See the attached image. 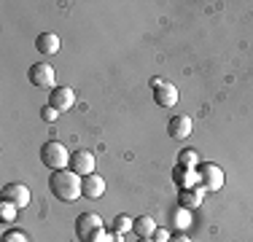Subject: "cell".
<instances>
[{
	"mask_svg": "<svg viewBox=\"0 0 253 242\" xmlns=\"http://www.w3.org/2000/svg\"><path fill=\"white\" fill-rule=\"evenodd\" d=\"M81 175H76L73 169H59V172H51L49 178V191L59 202H76L81 199Z\"/></svg>",
	"mask_w": 253,
	"mask_h": 242,
	"instance_id": "6da1fadb",
	"label": "cell"
},
{
	"mask_svg": "<svg viewBox=\"0 0 253 242\" xmlns=\"http://www.w3.org/2000/svg\"><path fill=\"white\" fill-rule=\"evenodd\" d=\"M70 151L65 148V143L59 140H49L41 145V161H43V167H49L51 172H59V169H68L70 167Z\"/></svg>",
	"mask_w": 253,
	"mask_h": 242,
	"instance_id": "7a4b0ae2",
	"label": "cell"
},
{
	"mask_svg": "<svg viewBox=\"0 0 253 242\" xmlns=\"http://www.w3.org/2000/svg\"><path fill=\"white\" fill-rule=\"evenodd\" d=\"M76 234L81 242H97L105 229H102V218L97 213H81L76 218Z\"/></svg>",
	"mask_w": 253,
	"mask_h": 242,
	"instance_id": "3957f363",
	"label": "cell"
},
{
	"mask_svg": "<svg viewBox=\"0 0 253 242\" xmlns=\"http://www.w3.org/2000/svg\"><path fill=\"white\" fill-rule=\"evenodd\" d=\"M197 172H200V186L205 191H210V194H215V191H221L224 189V169H221L218 164H213V161H205V164L197 167Z\"/></svg>",
	"mask_w": 253,
	"mask_h": 242,
	"instance_id": "277c9868",
	"label": "cell"
},
{
	"mask_svg": "<svg viewBox=\"0 0 253 242\" xmlns=\"http://www.w3.org/2000/svg\"><path fill=\"white\" fill-rule=\"evenodd\" d=\"M30 83L38 89H57L54 86V68L49 62H35L30 68Z\"/></svg>",
	"mask_w": 253,
	"mask_h": 242,
	"instance_id": "5b68a950",
	"label": "cell"
},
{
	"mask_svg": "<svg viewBox=\"0 0 253 242\" xmlns=\"http://www.w3.org/2000/svg\"><path fill=\"white\" fill-rule=\"evenodd\" d=\"M94 167H97V156H94L92 151H76V154L70 156V169H73L76 175H81V178L94 175Z\"/></svg>",
	"mask_w": 253,
	"mask_h": 242,
	"instance_id": "8992f818",
	"label": "cell"
},
{
	"mask_svg": "<svg viewBox=\"0 0 253 242\" xmlns=\"http://www.w3.org/2000/svg\"><path fill=\"white\" fill-rule=\"evenodd\" d=\"M49 105L54 108V111H59V113H68L70 108L76 105V92H73L70 86H57V89H51Z\"/></svg>",
	"mask_w": 253,
	"mask_h": 242,
	"instance_id": "52a82bcc",
	"label": "cell"
},
{
	"mask_svg": "<svg viewBox=\"0 0 253 242\" xmlns=\"http://www.w3.org/2000/svg\"><path fill=\"white\" fill-rule=\"evenodd\" d=\"M3 199L11 204H16V207H27L30 199H33V194H30V189L25 183H5L3 186Z\"/></svg>",
	"mask_w": 253,
	"mask_h": 242,
	"instance_id": "ba28073f",
	"label": "cell"
},
{
	"mask_svg": "<svg viewBox=\"0 0 253 242\" xmlns=\"http://www.w3.org/2000/svg\"><path fill=\"white\" fill-rule=\"evenodd\" d=\"M178 97H180L178 94V86H175V83H170V81H162L159 86L154 89V102L159 108H165V111H167V108H175L178 105Z\"/></svg>",
	"mask_w": 253,
	"mask_h": 242,
	"instance_id": "9c48e42d",
	"label": "cell"
},
{
	"mask_svg": "<svg viewBox=\"0 0 253 242\" xmlns=\"http://www.w3.org/2000/svg\"><path fill=\"white\" fill-rule=\"evenodd\" d=\"M191 129H194V121L189 116H180V113L167 121V135L175 137V140H186V137L191 135Z\"/></svg>",
	"mask_w": 253,
	"mask_h": 242,
	"instance_id": "30bf717a",
	"label": "cell"
},
{
	"mask_svg": "<svg viewBox=\"0 0 253 242\" xmlns=\"http://www.w3.org/2000/svg\"><path fill=\"white\" fill-rule=\"evenodd\" d=\"M105 194V180L100 175H86L81 180V197L84 199H100Z\"/></svg>",
	"mask_w": 253,
	"mask_h": 242,
	"instance_id": "8fae6325",
	"label": "cell"
},
{
	"mask_svg": "<svg viewBox=\"0 0 253 242\" xmlns=\"http://www.w3.org/2000/svg\"><path fill=\"white\" fill-rule=\"evenodd\" d=\"M172 180L178 183V189H197V186H200V172L178 164L175 169H172Z\"/></svg>",
	"mask_w": 253,
	"mask_h": 242,
	"instance_id": "7c38bea8",
	"label": "cell"
},
{
	"mask_svg": "<svg viewBox=\"0 0 253 242\" xmlns=\"http://www.w3.org/2000/svg\"><path fill=\"white\" fill-rule=\"evenodd\" d=\"M205 194H208V191H205L202 186H197V189H180L178 191V207H186V210L200 207Z\"/></svg>",
	"mask_w": 253,
	"mask_h": 242,
	"instance_id": "4fadbf2b",
	"label": "cell"
},
{
	"mask_svg": "<svg viewBox=\"0 0 253 242\" xmlns=\"http://www.w3.org/2000/svg\"><path fill=\"white\" fill-rule=\"evenodd\" d=\"M35 48H38L41 54H46V57H51V54H57L59 48H62V40L54 33H41L38 38H35Z\"/></svg>",
	"mask_w": 253,
	"mask_h": 242,
	"instance_id": "5bb4252c",
	"label": "cell"
},
{
	"mask_svg": "<svg viewBox=\"0 0 253 242\" xmlns=\"http://www.w3.org/2000/svg\"><path fill=\"white\" fill-rule=\"evenodd\" d=\"M156 229H159V226L154 223L151 215H140V218H135V226H132V232H135L140 240H151Z\"/></svg>",
	"mask_w": 253,
	"mask_h": 242,
	"instance_id": "9a60e30c",
	"label": "cell"
},
{
	"mask_svg": "<svg viewBox=\"0 0 253 242\" xmlns=\"http://www.w3.org/2000/svg\"><path fill=\"white\" fill-rule=\"evenodd\" d=\"M170 226L175 229V232H186V229L191 226V210L175 207V210L170 213Z\"/></svg>",
	"mask_w": 253,
	"mask_h": 242,
	"instance_id": "2e32d148",
	"label": "cell"
},
{
	"mask_svg": "<svg viewBox=\"0 0 253 242\" xmlns=\"http://www.w3.org/2000/svg\"><path fill=\"white\" fill-rule=\"evenodd\" d=\"M132 226H135V218H129L126 213L116 215V218L111 221V232H113V234H119V237H124L126 232H132Z\"/></svg>",
	"mask_w": 253,
	"mask_h": 242,
	"instance_id": "e0dca14e",
	"label": "cell"
},
{
	"mask_svg": "<svg viewBox=\"0 0 253 242\" xmlns=\"http://www.w3.org/2000/svg\"><path fill=\"white\" fill-rule=\"evenodd\" d=\"M178 164L180 167H189V169H197V167H200V154H197L194 148H183L178 154Z\"/></svg>",
	"mask_w": 253,
	"mask_h": 242,
	"instance_id": "ac0fdd59",
	"label": "cell"
},
{
	"mask_svg": "<svg viewBox=\"0 0 253 242\" xmlns=\"http://www.w3.org/2000/svg\"><path fill=\"white\" fill-rule=\"evenodd\" d=\"M16 204H11V202H5V199H0V223H11V221H16Z\"/></svg>",
	"mask_w": 253,
	"mask_h": 242,
	"instance_id": "d6986e66",
	"label": "cell"
},
{
	"mask_svg": "<svg viewBox=\"0 0 253 242\" xmlns=\"http://www.w3.org/2000/svg\"><path fill=\"white\" fill-rule=\"evenodd\" d=\"M3 242H30L25 232H19V229H11V232L3 234Z\"/></svg>",
	"mask_w": 253,
	"mask_h": 242,
	"instance_id": "ffe728a7",
	"label": "cell"
},
{
	"mask_svg": "<svg viewBox=\"0 0 253 242\" xmlns=\"http://www.w3.org/2000/svg\"><path fill=\"white\" fill-rule=\"evenodd\" d=\"M41 116H43V121H49V124H51V121H57V119H59V111H54L51 105H46L43 111H41Z\"/></svg>",
	"mask_w": 253,
	"mask_h": 242,
	"instance_id": "44dd1931",
	"label": "cell"
},
{
	"mask_svg": "<svg viewBox=\"0 0 253 242\" xmlns=\"http://www.w3.org/2000/svg\"><path fill=\"white\" fill-rule=\"evenodd\" d=\"M170 237H172V234L167 232V229H156L151 240H154V242H170Z\"/></svg>",
	"mask_w": 253,
	"mask_h": 242,
	"instance_id": "7402d4cb",
	"label": "cell"
},
{
	"mask_svg": "<svg viewBox=\"0 0 253 242\" xmlns=\"http://www.w3.org/2000/svg\"><path fill=\"white\" fill-rule=\"evenodd\" d=\"M97 242H124V240L119 237V234H113V232H105V234H102V237H100Z\"/></svg>",
	"mask_w": 253,
	"mask_h": 242,
	"instance_id": "603a6c76",
	"label": "cell"
},
{
	"mask_svg": "<svg viewBox=\"0 0 253 242\" xmlns=\"http://www.w3.org/2000/svg\"><path fill=\"white\" fill-rule=\"evenodd\" d=\"M170 242H189V237H186L183 232H178V234H172V237H170Z\"/></svg>",
	"mask_w": 253,
	"mask_h": 242,
	"instance_id": "cb8c5ba5",
	"label": "cell"
},
{
	"mask_svg": "<svg viewBox=\"0 0 253 242\" xmlns=\"http://www.w3.org/2000/svg\"><path fill=\"white\" fill-rule=\"evenodd\" d=\"M140 242H154V240H140Z\"/></svg>",
	"mask_w": 253,
	"mask_h": 242,
	"instance_id": "d4e9b609",
	"label": "cell"
}]
</instances>
